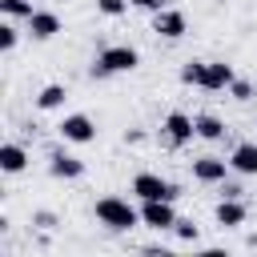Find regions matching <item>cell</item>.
I'll list each match as a JSON object with an SVG mask.
<instances>
[{
  "label": "cell",
  "instance_id": "6da1fadb",
  "mask_svg": "<svg viewBox=\"0 0 257 257\" xmlns=\"http://www.w3.org/2000/svg\"><path fill=\"white\" fill-rule=\"evenodd\" d=\"M96 221L108 225V229H116V233H124V229L141 225V209H133L124 197H100L96 201Z\"/></svg>",
  "mask_w": 257,
  "mask_h": 257
},
{
  "label": "cell",
  "instance_id": "7a4b0ae2",
  "mask_svg": "<svg viewBox=\"0 0 257 257\" xmlns=\"http://www.w3.org/2000/svg\"><path fill=\"white\" fill-rule=\"evenodd\" d=\"M141 64V52L128 48V44H108L100 48L96 64H92V76H112V72H133Z\"/></svg>",
  "mask_w": 257,
  "mask_h": 257
},
{
  "label": "cell",
  "instance_id": "3957f363",
  "mask_svg": "<svg viewBox=\"0 0 257 257\" xmlns=\"http://www.w3.org/2000/svg\"><path fill=\"white\" fill-rule=\"evenodd\" d=\"M133 193H137L141 201H177V197H181V185L165 181L161 173H137V177H133Z\"/></svg>",
  "mask_w": 257,
  "mask_h": 257
},
{
  "label": "cell",
  "instance_id": "277c9868",
  "mask_svg": "<svg viewBox=\"0 0 257 257\" xmlns=\"http://www.w3.org/2000/svg\"><path fill=\"white\" fill-rule=\"evenodd\" d=\"M56 133H60V141H68V145H92V141H96V124H92V116H84V112H68V116L56 124Z\"/></svg>",
  "mask_w": 257,
  "mask_h": 257
},
{
  "label": "cell",
  "instance_id": "5b68a950",
  "mask_svg": "<svg viewBox=\"0 0 257 257\" xmlns=\"http://www.w3.org/2000/svg\"><path fill=\"white\" fill-rule=\"evenodd\" d=\"M161 137H165L169 149H181V145H189V141L197 137V120H193L189 112H169L165 124H161Z\"/></svg>",
  "mask_w": 257,
  "mask_h": 257
},
{
  "label": "cell",
  "instance_id": "8992f818",
  "mask_svg": "<svg viewBox=\"0 0 257 257\" xmlns=\"http://www.w3.org/2000/svg\"><path fill=\"white\" fill-rule=\"evenodd\" d=\"M237 76H233V64H225V60H201V76H197V88H205V92H221V88H229Z\"/></svg>",
  "mask_w": 257,
  "mask_h": 257
},
{
  "label": "cell",
  "instance_id": "52a82bcc",
  "mask_svg": "<svg viewBox=\"0 0 257 257\" xmlns=\"http://www.w3.org/2000/svg\"><path fill=\"white\" fill-rule=\"evenodd\" d=\"M141 221L149 229L165 233V229L177 225V209H173V201H141Z\"/></svg>",
  "mask_w": 257,
  "mask_h": 257
},
{
  "label": "cell",
  "instance_id": "ba28073f",
  "mask_svg": "<svg viewBox=\"0 0 257 257\" xmlns=\"http://www.w3.org/2000/svg\"><path fill=\"white\" fill-rule=\"evenodd\" d=\"M185 28H189L185 12H177V8H161V12H153V32H157V36H165V40H181Z\"/></svg>",
  "mask_w": 257,
  "mask_h": 257
},
{
  "label": "cell",
  "instance_id": "9c48e42d",
  "mask_svg": "<svg viewBox=\"0 0 257 257\" xmlns=\"http://www.w3.org/2000/svg\"><path fill=\"white\" fill-rule=\"evenodd\" d=\"M48 173L56 181H76V177H84V161L72 157V153H64V149H52L48 153Z\"/></svg>",
  "mask_w": 257,
  "mask_h": 257
},
{
  "label": "cell",
  "instance_id": "30bf717a",
  "mask_svg": "<svg viewBox=\"0 0 257 257\" xmlns=\"http://www.w3.org/2000/svg\"><path fill=\"white\" fill-rule=\"evenodd\" d=\"M225 173H229V161H221V157H197L193 161V177L201 185H221Z\"/></svg>",
  "mask_w": 257,
  "mask_h": 257
},
{
  "label": "cell",
  "instance_id": "8fae6325",
  "mask_svg": "<svg viewBox=\"0 0 257 257\" xmlns=\"http://www.w3.org/2000/svg\"><path fill=\"white\" fill-rule=\"evenodd\" d=\"M245 217H249V209H245L241 197H221L217 201V225L221 229H237V225H245Z\"/></svg>",
  "mask_w": 257,
  "mask_h": 257
},
{
  "label": "cell",
  "instance_id": "7c38bea8",
  "mask_svg": "<svg viewBox=\"0 0 257 257\" xmlns=\"http://www.w3.org/2000/svg\"><path fill=\"white\" fill-rule=\"evenodd\" d=\"M229 169L241 173V177H253V173H257V145H253V141L233 145V153H229Z\"/></svg>",
  "mask_w": 257,
  "mask_h": 257
},
{
  "label": "cell",
  "instance_id": "4fadbf2b",
  "mask_svg": "<svg viewBox=\"0 0 257 257\" xmlns=\"http://www.w3.org/2000/svg\"><path fill=\"white\" fill-rule=\"evenodd\" d=\"M28 32H32L36 40H52V36L60 32V16H56V12H44V8H36V12L28 16Z\"/></svg>",
  "mask_w": 257,
  "mask_h": 257
},
{
  "label": "cell",
  "instance_id": "5bb4252c",
  "mask_svg": "<svg viewBox=\"0 0 257 257\" xmlns=\"http://www.w3.org/2000/svg\"><path fill=\"white\" fill-rule=\"evenodd\" d=\"M28 165V153H24V145H16V141H8L4 149H0V169L12 177V173H20Z\"/></svg>",
  "mask_w": 257,
  "mask_h": 257
},
{
  "label": "cell",
  "instance_id": "9a60e30c",
  "mask_svg": "<svg viewBox=\"0 0 257 257\" xmlns=\"http://www.w3.org/2000/svg\"><path fill=\"white\" fill-rule=\"evenodd\" d=\"M64 100H68V88H64V84H44V88L36 92V108H44V112L60 108Z\"/></svg>",
  "mask_w": 257,
  "mask_h": 257
},
{
  "label": "cell",
  "instance_id": "2e32d148",
  "mask_svg": "<svg viewBox=\"0 0 257 257\" xmlns=\"http://www.w3.org/2000/svg\"><path fill=\"white\" fill-rule=\"evenodd\" d=\"M193 120H197V137H201V141H221V137H225V120H221V116L201 112V116H193Z\"/></svg>",
  "mask_w": 257,
  "mask_h": 257
},
{
  "label": "cell",
  "instance_id": "e0dca14e",
  "mask_svg": "<svg viewBox=\"0 0 257 257\" xmlns=\"http://www.w3.org/2000/svg\"><path fill=\"white\" fill-rule=\"evenodd\" d=\"M0 12H4L8 20H28L36 8H32V0H0Z\"/></svg>",
  "mask_w": 257,
  "mask_h": 257
},
{
  "label": "cell",
  "instance_id": "ac0fdd59",
  "mask_svg": "<svg viewBox=\"0 0 257 257\" xmlns=\"http://www.w3.org/2000/svg\"><path fill=\"white\" fill-rule=\"evenodd\" d=\"M16 40H20V28H16L12 20H4V24H0V52H12Z\"/></svg>",
  "mask_w": 257,
  "mask_h": 257
},
{
  "label": "cell",
  "instance_id": "d6986e66",
  "mask_svg": "<svg viewBox=\"0 0 257 257\" xmlns=\"http://www.w3.org/2000/svg\"><path fill=\"white\" fill-rule=\"evenodd\" d=\"M133 0H96V12L100 16H124Z\"/></svg>",
  "mask_w": 257,
  "mask_h": 257
},
{
  "label": "cell",
  "instance_id": "ffe728a7",
  "mask_svg": "<svg viewBox=\"0 0 257 257\" xmlns=\"http://www.w3.org/2000/svg\"><path fill=\"white\" fill-rule=\"evenodd\" d=\"M173 233H177V241H185V245H193V241H197V225H193V221H185V217H177Z\"/></svg>",
  "mask_w": 257,
  "mask_h": 257
},
{
  "label": "cell",
  "instance_id": "44dd1931",
  "mask_svg": "<svg viewBox=\"0 0 257 257\" xmlns=\"http://www.w3.org/2000/svg\"><path fill=\"white\" fill-rule=\"evenodd\" d=\"M229 92H233V100H249V96H253V84H249V80H233Z\"/></svg>",
  "mask_w": 257,
  "mask_h": 257
},
{
  "label": "cell",
  "instance_id": "7402d4cb",
  "mask_svg": "<svg viewBox=\"0 0 257 257\" xmlns=\"http://www.w3.org/2000/svg\"><path fill=\"white\" fill-rule=\"evenodd\" d=\"M197 76H201V60H189V64L181 68V80H185V84H197Z\"/></svg>",
  "mask_w": 257,
  "mask_h": 257
},
{
  "label": "cell",
  "instance_id": "603a6c76",
  "mask_svg": "<svg viewBox=\"0 0 257 257\" xmlns=\"http://www.w3.org/2000/svg\"><path fill=\"white\" fill-rule=\"evenodd\" d=\"M133 8H145V12H161V8H169V0H133Z\"/></svg>",
  "mask_w": 257,
  "mask_h": 257
},
{
  "label": "cell",
  "instance_id": "cb8c5ba5",
  "mask_svg": "<svg viewBox=\"0 0 257 257\" xmlns=\"http://www.w3.org/2000/svg\"><path fill=\"white\" fill-rule=\"evenodd\" d=\"M32 221H36V225H40V229H52V225H56V217H52V213H48V209H40V213H36V217H32Z\"/></svg>",
  "mask_w": 257,
  "mask_h": 257
},
{
  "label": "cell",
  "instance_id": "d4e9b609",
  "mask_svg": "<svg viewBox=\"0 0 257 257\" xmlns=\"http://www.w3.org/2000/svg\"><path fill=\"white\" fill-rule=\"evenodd\" d=\"M221 197H241V185H225L221 181Z\"/></svg>",
  "mask_w": 257,
  "mask_h": 257
}]
</instances>
